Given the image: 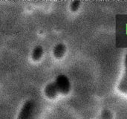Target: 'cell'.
<instances>
[{"instance_id": "6da1fadb", "label": "cell", "mask_w": 127, "mask_h": 119, "mask_svg": "<svg viewBox=\"0 0 127 119\" xmlns=\"http://www.w3.org/2000/svg\"><path fill=\"white\" fill-rule=\"evenodd\" d=\"M60 90H62L64 92H66L70 89V84L68 80L65 77H61L60 79Z\"/></svg>"}, {"instance_id": "7a4b0ae2", "label": "cell", "mask_w": 127, "mask_h": 119, "mask_svg": "<svg viewBox=\"0 0 127 119\" xmlns=\"http://www.w3.org/2000/svg\"><path fill=\"white\" fill-rule=\"evenodd\" d=\"M125 65H126V70H125V75L124 76L123 80L120 83V90L127 92V55L125 60Z\"/></svg>"}, {"instance_id": "3957f363", "label": "cell", "mask_w": 127, "mask_h": 119, "mask_svg": "<svg viewBox=\"0 0 127 119\" xmlns=\"http://www.w3.org/2000/svg\"><path fill=\"white\" fill-rule=\"evenodd\" d=\"M101 119H112V114L108 110H104L100 116Z\"/></svg>"}, {"instance_id": "277c9868", "label": "cell", "mask_w": 127, "mask_h": 119, "mask_svg": "<svg viewBox=\"0 0 127 119\" xmlns=\"http://www.w3.org/2000/svg\"><path fill=\"white\" fill-rule=\"evenodd\" d=\"M71 9L73 11H76L80 7V1H74L71 4Z\"/></svg>"}]
</instances>
